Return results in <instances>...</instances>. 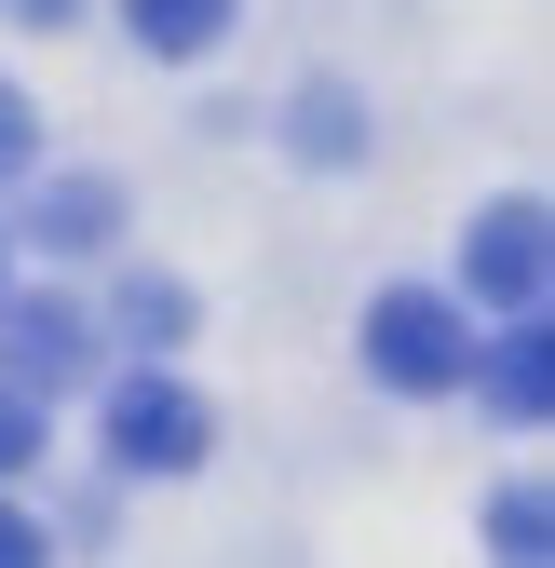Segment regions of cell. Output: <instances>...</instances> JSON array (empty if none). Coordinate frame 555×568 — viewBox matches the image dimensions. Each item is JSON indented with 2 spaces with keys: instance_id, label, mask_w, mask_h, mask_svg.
I'll return each instance as SVG.
<instances>
[{
  "instance_id": "cell-1",
  "label": "cell",
  "mask_w": 555,
  "mask_h": 568,
  "mask_svg": "<svg viewBox=\"0 0 555 568\" xmlns=\"http://www.w3.org/2000/svg\"><path fill=\"white\" fill-rule=\"evenodd\" d=\"M366 366H380L393 393H461V366H474V325L434 298V284H393V298L366 312Z\"/></svg>"
},
{
  "instance_id": "cell-2",
  "label": "cell",
  "mask_w": 555,
  "mask_h": 568,
  "mask_svg": "<svg viewBox=\"0 0 555 568\" xmlns=\"http://www.w3.org/2000/svg\"><path fill=\"white\" fill-rule=\"evenodd\" d=\"M203 447H218V406H203L190 379L135 366V379L109 393V460H122V474H190Z\"/></svg>"
},
{
  "instance_id": "cell-3",
  "label": "cell",
  "mask_w": 555,
  "mask_h": 568,
  "mask_svg": "<svg viewBox=\"0 0 555 568\" xmlns=\"http://www.w3.org/2000/svg\"><path fill=\"white\" fill-rule=\"evenodd\" d=\"M82 366H95V312H68L54 284H41V298H0V393L54 406Z\"/></svg>"
},
{
  "instance_id": "cell-4",
  "label": "cell",
  "mask_w": 555,
  "mask_h": 568,
  "mask_svg": "<svg viewBox=\"0 0 555 568\" xmlns=\"http://www.w3.org/2000/svg\"><path fill=\"white\" fill-rule=\"evenodd\" d=\"M461 284H474V312L528 325V312H542V284H555V244H542V203H488V217H474V244H461Z\"/></svg>"
},
{
  "instance_id": "cell-5",
  "label": "cell",
  "mask_w": 555,
  "mask_h": 568,
  "mask_svg": "<svg viewBox=\"0 0 555 568\" xmlns=\"http://www.w3.org/2000/svg\"><path fill=\"white\" fill-rule=\"evenodd\" d=\"M109 231H122V190H109V176H54V190H41V217H28L41 257H95Z\"/></svg>"
},
{
  "instance_id": "cell-6",
  "label": "cell",
  "mask_w": 555,
  "mask_h": 568,
  "mask_svg": "<svg viewBox=\"0 0 555 568\" xmlns=\"http://www.w3.org/2000/svg\"><path fill=\"white\" fill-rule=\"evenodd\" d=\"M461 379H488V406H502L515 434H528V419H542V312H528V325H502V338L474 352Z\"/></svg>"
},
{
  "instance_id": "cell-7",
  "label": "cell",
  "mask_w": 555,
  "mask_h": 568,
  "mask_svg": "<svg viewBox=\"0 0 555 568\" xmlns=\"http://www.w3.org/2000/svg\"><path fill=\"white\" fill-rule=\"evenodd\" d=\"M122 28L150 54H218L231 41V0H122Z\"/></svg>"
},
{
  "instance_id": "cell-8",
  "label": "cell",
  "mask_w": 555,
  "mask_h": 568,
  "mask_svg": "<svg viewBox=\"0 0 555 568\" xmlns=\"http://www.w3.org/2000/svg\"><path fill=\"white\" fill-rule=\"evenodd\" d=\"M122 338H135V352H176V338H190V284L135 271V284H122Z\"/></svg>"
},
{
  "instance_id": "cell-9",
  "label": "cell",
  "mask_w": 555,
  "mask_h": 568,
  "mask_svg": "<svg viewBox=\"0 0 555 568\" xmlns=\"http://www.w3.org/2000/svg\"><path fill=\"white\" fill-rule=\"evenodd\" d=\"M542 528H555L542 487H502V501H488V555H502V568H542Z\"/></svg>"
},
{
  "instance_id": "cell-10",
  "label": "cell",
  "mask_w": 555,
  "mask_h": 568,
  "mask_svg": "<svg viewBox=\"0 0 555 568\" xmlns=\"http://www.w3.org/2000/svg\"><path fill=\"white\" fill-rule=\"evenodd\" d=\"M54 447V406H28V393H0V487H14L28 460Z\"/></svg>"
},
{
  "instance_id": "cell-11",
  "label": "cell",
  "mask_w": 555,
  "mask_h": 568,
  "mask_svg": "<svg viewBox=\"0 0 555 568\" xmlns=\"http://www.w3.org/2000/svg\"><path fill=\"white\" fill-rule=\"evenodd\" d=\"M0 568H54V528L28 501H0Z\"/></svg>"
},
{
  "instance_id": "cell-12",
  "label": "cell",
  "mask_w": 555,
  "mask_h": 568,
  "mask_svg": "<svg viewBox=\"0 0 555 568\" xmlns=\"http://www.w3.org/2000/svg\"><path fill=\"white\" fill-rule=\"evenodd\" d=\"M28 150H41V135H28V95L0 82V176H28Z\"/></svg>"
},
{
  "instance_id": "cell-13",
  "label": "cell",
  "mask_w": 555,
  "mask_h": 568,
  "mask_svg": "<svg viewBox=\"0 0 555 568\" xmlns=\"http://www.w3.org/2000/svg\"><path fill=\"white\" fill-rule=\"evenodd\" d=\"M14 14H28V28H68V14H82V0H14Z\"/></svg>"
}]
</instances>
